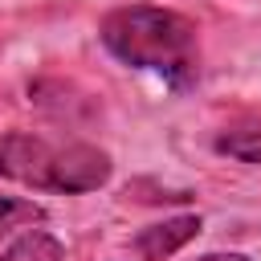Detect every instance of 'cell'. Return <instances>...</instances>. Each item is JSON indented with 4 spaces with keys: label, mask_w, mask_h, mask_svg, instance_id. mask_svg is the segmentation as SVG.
I'll return each instance as SVG.
<instances>
[{
    "label": "cell",
    "mask_w": 261,
    "mask_h": 261,
    "mask_svg": "<svg viewBox=\"0 0 261 261\" xmlns=\"http://www.w3.org/2000/svg\"><path fill=\"white\" fill-rule=\"evenodd\" d=\"M0 261H65V245L45 228H24L0 253Z\"/></svg>",
    "instance_id": "277c9868"
},
{
    "label": "cell",
    "mask_w": 261,
    "mask_h": 261,
    "mask_svg": "<svg viewBox=\"0 0 261 261\" xmlns=\"http://www.w3.org/2000/svg\"><path fill=\"white\" fill-rule=\"evenodd\" d=\"M98 41L130 69L155 73L171 90H192L200 77V29L159 4H126L102 16Z\"/></svg>",
    "instance_id": "6da1fadb"
},
{
    "label": "cell",
    "mask_w": 261,
    "mask_h": 261,
    "mask_svg": "<svg viewBox=\"0 0 261 261\" xmlns=\"http://www.w3.org/2000/svg\"><path fill=\"white\" fill-rule=\"evenodd\" d=\"M216 151H220V155H232V159H241V163H257V167H261V122L220 130V135H216Z\"/></svg>",
    "instance_id": "5b68a950"
},
{
    "label": "cell",
    "mask_w": 261,
    "mask_h": 261,
    "mask_svg": "<svg viewBox=\"0 0 261 261\" xmlns=\"http://www.w3.org/2000/svg\"><path fill=\"white\" fill-rule=\"evenodd\" d=\"M200 232V216H171V220H159V224H147L139 237H135V253L143 261H167L175 249H184L192 237Z\"/></svg>",
    "instance_id": "3957f363"
},
{
    "label": "cell",
    "mask_w": 261,
    "mask_h": 261,
    "mask_svg": "<svg viewBox=\"0 0 261 261\" xmlns=\"http://www.w3.org/2000/svg\"><path fill=\"white\" fill-rule=\"evenodd\" d=\"M110 155L94 143H53L41 135H0V179H16L41 192H94L110 179Z\"/></svg>",
    "instance_id": "7a4b0ae2"
},
{
    "label": "cell",
    "mask_w": 261,
    "mask_h": 261,
    "mask_svg": "<svg viewBox=\"0 0 261 261\" xmlns=\"http://www.w3.org/2000/svg\"><path fill=\"white\" fill-rule=\"evenodd\" d=\"M196 261H249L245 253H208V257H196Z\"/></svg>",
    "instance_id": "52a82bcc"
},
{
    "label": "cell",
    "mask_w": 261,
    "mask_h": 261,
    "mask_svg": "<svg viewBox=\"0 0 261 261\" xmlns=\"http://www.w3.org/2000/svg\"><path fill=\"white\" fill-rule=\"evenodd\" d=\"M33 220H45V208L41 204L16 200V196H0V237H8L20 224H33Z\"/></svg>",
    "instance_id": "8992f818"
}]
</instances>
